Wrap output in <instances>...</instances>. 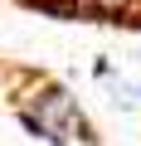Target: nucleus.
Here are the masks:
<instances>
[{
  "label": "nucleus",
  "instance_id": "nucleus-1",
  "mask_svg": "<svg viewBox=\"0 0 141 146\" xmlns=\"http://www.w3.org/2000/svg\"><path fill=\"white\" fill-rule=\"evenodd\" d=\"M24 122H29L39 136H49L54 146H97V136H93L88 117L73 107V98L58 93V88L34 93V102L24 107Z\"/></svg>",
  "mask_w": 141,
  "mask_h": 146
},
{
  "label": "nucleus",
  "instance_id": "nucleus-2",
  "mask_svg": "<svg viewBox=\"0 0 141 146\" xmlns=\"http://www.w3.org/2000/svg\"><path fill=\"white\" fill-rule=\"evenodd\" d=\"M78 10H97V15H117V10H126V0H78Z\"/></svg>",
  "mask_w": 141,
  "mask_h": 146
}]
</instances>
